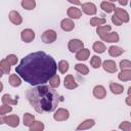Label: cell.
<instances>
[{
	"mask_svg": "<svg viewBox=\"0 0 131 131\" xmlns=\"http://www.w3.org/2000/svg\"><path fill=\"white\" fill-rule=\"evenodd\" d=\"M56 62L54 58L43 51H38L25 56L15 68L26 82L35 86L46 83L56 73Z\"/></svg>",
	"mask_w": 131,
	"mask_h": 131,
	"instance_id": "obj_1",
	"label": "cell"
},
{
	"mask_svg": "<svg viewBox=\"0 0 131 131\" xmlns=\"http://www.w3.org/2000/svg\"><path fill=\"white\" fill-rule=\"evenodd\" d=\"M27 98L37 113L52 112L62 100V97L55 90L46 85L29 89Z\"/></svg>",
	"mask_w": 131,
	"mask_h": 131,
	"instance_id": "obj_2",
	"label": "cell"
},
{
	"mask_svg": "<svg viewBox=\"0 0 131 131\" xmlns=\"http://www.w3.org/2000/svg\"><path fill=\"white\" fill-rule=\"evenodd\" d=\"M1 124L4 122L5 124L9 125L10 127H16L19 123V118L16 116V115H11V116H6V117H3L1 119Z\"/></svg>",
	"mask_w": 131,
	"mask_h": 131,
	"instance_id": "obj_3",
	"label": "cell"
},
{
	"mask_svg": "<svg viewBox=\"0 0 131 131\" xmlns=\"http://www.w3.org/2000/svg\"><path fill=\"white\" fill-rule=\"evenodd\" d=\"M83 46H84L83 42L78 39H72L68 44V47L71 52H78L83 48Z\"/></svg>",
	"mask_w": 131,
	"mask_h": 131,
	"instance_id": "obj_4",
	"label": "cell"
},
{
	"mask_svg": "<svg viewBox=\"0 0 131 131\" xmlns=\"http://www.w3.org/2000/svg\"><path fill=\"white\" fill-rule=\"evenodd\" d=\"M56 39V33L53 30H47L42 35V40L44 43H52Z\"/></svg>",
	"mask_w": 131,
	"mask_h": 131,
	"instance_id": "obj_5",
	"label": "cell"
},
{
	"mask_svg": "<svg viewBox=\"0 0 131 131\" xmlns=\"http://www.w3.org/2000/svg\"><path fill=\"white\" fill-rule=\"evenodd\" d=\"M35 38V33L31 29H26L21 32V40L26 43H30L34 40Z\"/></svg>",
	"mask_w": 131,
	"mask_h": 131,
	"instance_id": "obj_6",
	"label": "cell"
},
{
	"mask_svg": "<svg viewBox=\"0 0 131 131\" xmlns=\"http://www.w3.org/2000/svg\"><path fill=\"white\" fill-rule=\"evenodd\" d=\"M55 121H66L69 118V111L64 108H58L53 115Z\"/></svg>",
	"mask_w": 131,
	"mask_h": 131,
	"instance_id": "obj_7",
	"label": "cell"
},
{
	"mask_svg": "<svg viewBox=\"0 0 131 131\" xmlns=\"http://www.w3.org/2000/svg\"><path fill=\"white\" fill-rule=\"evenodd\" d=\"M115 15H116L119 19H121L122 23H127V21L129 20V14H128V12H127L126 10L122 9V8L116 7V8H115Z\"/></svg>",
	"mask_w": 131,
	"mask_h": 131,
	"instance_id": "obj_8",
	"label": "cell"
},
{
	"mask_svg": "<svg viewBox=\"0 0 131 131\" xmlns=\"http://www.w3.org/2000/svg\"><path fill=\"white\" fill-rule=\"evenodd\" d=\"M82 10H83L86 14H88V15H93V14H95L96 11H97L96 6H95L93 3H91V2H87V3L82 4Z\"/></svg>",
	"mask_w": 131,
	"mask_h": 131,
	"instance_id": "obj_9",
	"label": "cell"
},
{
	"mask_svg": "<svg viewBox=\"0 0 131 131\" xmlns=\"http://www.w3.org/2000/svg\"><path fill=\"white\" fill-rule=\"evenodd\" d=\"M64 86L68 89H74V88H77L78 87V84H77L75 78L72 75H68L64 78Z\"/></svg>",
	"mask_w": 131,
	"mask_h": 131,
	"instance_id": "obj_10",
	"label": "cell"
},
{
	"mask_svg": "<svg viewBox=\"0 0 131 131\" xmlns=\"http://www.w3.org/2000/svg\"><path fill=\"white\" fill-rule=\"evenodd\" d=\"M93 95L98 98V99H101V98H104L105 95H106V91L104 89L103 86L101 85H98V86H95L94 89H93Z\"/></svg>",
	"mask_w": 131,
	"mask_h": 131,
	"instance_id": "obj_11",
	"label": "cell"
},
{
	"mask_svg": "<svg viewBox=\"0 0 131 131\" xmlns=\"http://www.w3.org/2000/svg\"><path fill=\"white\" fill-rule=\"evenodd\" d=\"M60 27H61V29H62L63 31H66V32H70V31H72V30L74 29L75 24L73 23L72 19H70V18H64V19L61 20Z\"/></svg>",
	"mask_w": 131,
	"mask_h": 131,
	"instance_id": "obj_12",
	"label": "cell"
},
{
	"mask_svg": "<svg viewBox=\"0 0 131 131\" xmlns=\"http://www.w3.org/2000/svg\"><path fill=\"white\" fill-rule=\"evenodd\" d=\"M102 67H103V70L106 71V72H108V73H115L118 70L117 67H116L115 61H113V60H105L103 62Z\"/></svg>",
	"mask_w": 131,
	"mask_h": 131,
	"instance_id": "obj_13",
	"label": "cell"
},
{
	"mask_svg": "<svg viewBox=\"0 0 131 131\" xmlns=\"http://www.w3.org/2000/svg\"><path fill=\"white\" fill-rule=\"evenodd\" d=\"M68 16H70L71 18H80L82 16V11L79 10L78 8L75 7H70L68 9Z\"/></svg>",
	"mask_w": 131,
	"mask_h": 131,
	"instance_id": "obj_14",
	"label": "cell"
},
{
	"mask_svg": "<svg viewBox=\"0 0 131 131\" xmlns=\"http://www.w3.org/2000/svg\"><path fill=\"white\" fill-rule=\"evenodd\" d=\"M9 19L14 25H20L21 24V16L17 11H11L9 13Z\"/></svg>",
	"mask_w": 131,
	"mask_h": 131,
	"instance_id": "obj_15",
	"label": "cell"
},
{
	"mask_svg": "<svg viewBox=\"0 0 131 131\" xmlns=\"http://www.w3.org/2000/svg\"><path fill=\"white\" fill-rule=\"evenodd\" d=\"M0 71H1V76L10 73V64L8 63L6 58L1 60V62H0Z\"/></svg>",
	"mask_w": 131,
	"mask_h": 131,
	"instance_id": "obj_16",
	"label": "cell"
},
{
	"mask_svg": "<svg viewBox=\"0 0 131 131\" xmlns=\"http://www.w3.org/2000/svg\"><path fill=\"white\" fill-rule=\"evenodd\" d=\"M111 31V26H99L98 28H97V34H98V36L101 38V39H103L107 34H108V32Z\"/></svg>",
	"mask_w": 131,
	"mask_h": 131,
	"instance_id": "obj_17",
	"label": "cell"
},
{
	"mask_svg": "<svg viewBox=\"0 0 131 131\" xmlns=\"http://www.w3.org/2000/svg\"><path fill=\"white\" fill-rule=\"evenodd\" d=\"M90 55V51L86 48H82L80 51L77 52V55H76V58L79 59V60H86Z\"/></svg>",
	"mask_w": 131,
	"mask_h": 131,
	"instance_id": "obj_18",
	"label": "cell"
},
{
	"mask_svg": "<svg viewBox=\"0 0 131 131\" xmlns=\"http://www.w3.org/2000/svg\"><path fill=\"white\" fill-rule=\"evenodd\" d=\"M94 124H95V122H94V120H92V119H89V120H86V121H84L83 123H81L78 127H77V129L78 130H85V129H90L91 127H93L94 126Z\"/></svg>",
	"mask_w": 131,
	"mask_h": 131,
	"instance_id": "obj_19",
	"label": "cell"
},
{
	"mask_svg": "<svg viewBox=\"0 0 131 131\" xmlns=\"http://www.w3.org/2000/svg\"><path fill=\"white\" fill-rule=\"evenodd\" d=\"M103 41L105 42H110V43H113V42H118L119 41V35L118 33L116 32H113V33H108L103 39Z\"/></svg>",
	"mask_w": 131,
	"mask_h": 131,
	"instance_id": "obj_20",
	"label": "cell"
},
{
	"mask_svg": "<svg viewBox=\"0 0 131 131\" xmlns=\"http://www.w3.org/2000/svg\"><path fill=\"white\" fill-rule=\"evenodd\" d=\"M123 52H124V49H122V48H120L118 46H114L113 45V46H111L108 48V53H110L111 56H119Z\"/></svg>",
	"mask_w": 131,
	"mask_h": 131,
	"instance_id": "obj_21",
	"label": "cell"
},
{
	"mask_svg": "<svg viewBox=\"0 0 131 131\" xmlns=\"http://www.w3.org/2000/svg\"><path fill=\"white\" fill-rule=\"evenodd\" d=\"M100 7H101V9H102L103 11H105V12H112V11H113V10H115V8H116L114 3L106 2V1L101 2Z\"/></svg>",
	"mask_w": 131,
	"mask_h": 131,
	"instance_id": "obj_22",
	"label": "cell"
},
{
	"mask_svg": "<svg viewBox=\"0 0 131 131\" xmlns=\"http://www.w3.org/2000/svg\"><path fill=\"white\" fill-rule=\"evenodd\" d=\"M110 89L114 94H120V93L123 92V86L120 85V84L114 83V82L110 83Z\"/></svg>",
	"mask_w": 131,
	"mask_h": 131,
	"instance_id": "obj_23",
	"label": "cell"
},
{
	"mask_svg": "<svg viewBox=\"0 0 131 131\" xmlns=\"http://www.w3.org/2000/svg\"><path fill=\"white\" fill-rule=\"evenodd\" d=\"M119 79L121 81H128L131 80V69L129 70H122V72L119 74Z\"/></svg>",
	"mask_w": 131,
	"mask_h": 131,
	"instance_id": "obj_24",
	"label": "cell"
},
{
	"mask_svg": "<svg viewBox=\"0 0 131 131\" xmlns=\"http://www.w3.org/2000/svg\"><path fill=\"white\" fill-rule=\"evenodd\" d=\"M2 103L14 105V104H17V99H12L9 94H4L2 96Z\"/></svg>",
	"mask_w": 131,
	"mask_h": 131,
	"instance_id": "obj_25",
	"label": "cell"
},
{
	"mask_svg": "<svg viewBox=\"0 0 131 131\" xmlns=\"http://www.w3.org/2000/svg\"><path fill=\"white\" fill-rule=\"evenodd\" d=\"M34 121H35L34 115H31V114H29V113H27V114L24 115V125H25V126L30 127V126L34 123Z\"/></svg>",
	"mask_w": 131,
	"mask_h": 131,
	"instance_id": "obj_26",
	"label": "cell"
},
{
	"mask_svg": "<svg viewBox=\"0 0 131 131\" xmlns=\"http://www.w3.org/2000/svg\"><path fill=\"white\" fill-rule=\"evenodd\" d=\"M9 83H10L11 86L16 87V86H19V85L21 84V80H20V78H19L18 76L12 74V75H10V77H9Z\"/></svg>",
	"mask_w": 131,
	"mask_h": 131,
	"instance_id": "obj_27",
	"label": "cell"
},
{
	"mask_svg": "<svg viewBox=\"0 0 131 131\" xmlns=\"http://www.w3.org/2000/svg\"><path fill=\"white\" fill-rule=\"evenodd\" d=\"M35 5H36V3H35L34 0H23L21 1V6L25 9H27V10L34 9L35 8Z\"/></svg>",
	"mask_w": 131,
	"mask_h": 131,
	"instance_id": "obj_28",
	"label": "cell"
},
{
	"mask_svg": "<svg viewBox=\"0 0 131 131\" xmlns=\"http://www.w3.org/2000/svg\"><path fill=\"white\" fill-rule=\"evenodd\" d=\"M44 129V124L40 121H34V123L30 126V130L31 131H41Z\"/></svg>",
	"mask_w": 131,
	"mask_h": 131,
	"instance_id": "obj_29",
	"label": "cell"
},
{
	"mask_svg": "<svg viewBox=\"0 0 131 131\" xmlns=\"http://www.w3.org/2000/svg\"><path fill=\"white\" fill-rule=\"evenodd\" d=\"M75 70H76L78 73L82 74V75H87L88 72H89L88 68H87L85 64H82V63H77V64L75 66Z\"/></svg>",
	"mask_w": 131,
	"mask_h": 131,
	"instance_id": "obj_30",
	"label": "cell"
},
{
	"mask_svg": "<svg viewBox=\"0 0 131 131\" xmlns=\"http://www.w3.org/2000/svg\"><path fill=\"white\" fill-rule=\"evenodd\" d=\"M93 50L97 53H102V52L105 51V46L101 42H95L93 44Z\"/></svg>",
	"mask_w": 131,
	"mask_h": 131,
	"instance_id": "obj_31",
	"label": "cell"
},
{
	"mask_svg": "<svg viewBox=\"0 0 131 131\" xmlns=\"http://www.w3.org/2000/svg\"><path fill=\"white\" fill-rule=\"evenodd\" d=\"M105 18H99V17H93L90 19V25L93 27H99L100 25L105 24Z\"/></svg>",
	"mask_w": 131,
	"mask_h": 131,
	"instance_id": "obj_32",
	"label": "cell"
},
{
	"mask_svg": "<svg viewBox=\"0 0 131 131\" xmlns=\"http://www.w3.org/2000/svg\"><path fill=\"white\" fill-rule=\"evenodd\" d=\"M59 83H60V79H59V77H58L57 75L52 76V77L50 78V80H49V84H50V86H51L52 88L58 87V86H59Z\"/></svg>",
	"mask_w": 131,
	"mask_h": 131,
	"instance_id": "obj_33",
	"label": "cell"
},
{
	"mask_svg": "<svg viewBox=\"0 0 131 131\" xmlns=\"http://www.w3.org/2000/svg\"><path fill=\"white\" fill-rule=\"evenodd\" d=\"M58 70L61 74H66V72L69 70V63L66 60H60L58 63Z\"/></svg>",
	"mask_w": 131,
	"mask_h": 131,
	"instance_id": "obj_34",
	"label": "cell"
},
{
	"mask_svg": "<svg viewBox=\"0 0 131 131\" xmlns=\"http://www.w3.org/2000/svg\"><path fill=\"white\" fill-rule=\"evenodd\" d=\"M90 63H91V66H92L94 69H97V68H99L100 64H101V59H100V57L94 55V56H92V58H91V60H90Z\"/></svg>",
	"mask_w": 131,
	"mask_h": 131,
	"instance_id": "obj_35",
	"label": "cell"
},
{
	"mask_svg": "<svg viewBox=\"0 0 131 131\" xmlns=\"http://www.w3.org/2000/svg\"><path fill=\"white\" fill-rule=\"evenodd\" d=\"M11 110H12V107L10 106V104H4V103H3V105L0 107V115L3 116V115H5L6 113L11 112Z\"/></svg>",
	"mask_w": 131,
	"mask_h": 131,
	"instance_id": "obj_36",
	"label": "cell"
},
{
	"mask_svg": "<svg viewBox=\"0 0 131 131\" xmlns=\"http://www.w3.org/2000/svg\"><path fill=\"white\" fill-rule=\"evenodd\" d=\"M120 68H121V70H129V69H131V61L126 60V59L121 60Z\"/></svg>",
	"mask_w": 131,
	"mask_h": 131,
	"instance_id": "obj_37",
	"label": "cell"
},
{
	"mask_svg": "<svg viewBox=\"0 0 131 131\" xmlns=\"http://www.w3.org/2000/svg\"><path fill=\"white\" fill-rule=\"evenodd\" d=\"M6 60L8 61V63H9L10 66H14V64H16V62H17V57H16V55L10 54V55L6 56Z\"/></svg>",
	"mask_w": 131,
	"mask_h": 131,
	"instance_id": "obj_38",
	"label": "cell"
},
{
	"mask_svg": "<svg viewBox=\"0 0 131 131\" xmlns=\"http://www.w3.org/2000/svg\"><path fill=\"white\" fill-rule=\"evenodd\" d=\"M120 129L126 130V131H131V123L128 121H124L120 124Z\"/></svg>",
	"mask_w": 131,
	"mask_h": 131,
	"instance_id": "obj_39",
	"label": "cell"
},
{
	"mask_svg": "<svg viewBox=\"0 0 131 131\" xmlns=\"http://www.w3.org/2000/svg\"><path fill=\"white\" fill-rule=\"evenodd\" d=\"M112 21L115 24V25H117V26H121L122 25V21H121V19H119L115 14L112 16Z\"/></svg>",
	"mask_w": 131,
	"mask_h": 131,
	"instance_id": "obj_40",
	"label": "cell"
},
{
	"mask_svg": "<svg viewBox=\"0 0 131 131\" xmlns=\"http://www.w3.org/2000/svg\"><path fill=\"white\" fill-rule=\"evenodd\" d=\"M68 1L71 2V3H73V4H75V5H80L81 4L79 0H68Z\"/></svg>",
	"mask_w": 131,
	"mask_h": 131,
	"instance_id": "obj_41",
	"label": "cell"
},
{
	"mask_svg": "<svg viewBox=\"0 0 131 131\" xmlns=\"http://www.w3.org/2000/svg\"><path fill=\"white\" fill-rule=\"evenodd\" d=\"M127 2H128V0H119V3L121 4V5H126L127 4Z\"/></svg>",
	"mask_w": 131,
	"mask_h": 131,
	"instance_id": "obj_42",
	"label": "cell"
},
{
	"mask_svg": "<svg viewBox=\"0 0 131 131\" xmlns=\"http://www.w3.org/2000/svg\"><path fill=\"white\" fill-rule=\"evenodd\" d=\"M126 103H127L128 105H131V96H129V97L126 98Z\"/></svg>",
	"mask_w": 131,
	"mask_h": 131,
	"instance_id": "obj_43",
	"label": "cell"
},
{
	"mask_svg": "<svg viewBox=\"0 0 131 131\" xmlns=\"http://www.w3.org/2000/svg\"><path fill=\"white\" fill-rule=\"evenodd\" d=\"M128 94H129V96H131V87H129V89H128Z\"/></svg>",
	"mask_w": 131,
	"mask_h": 131,
	"instance_id": "obj_44",
	"label": "cell"
},
{
	"mask_svg": "<svg viewBox=\"0 0 131 131\" xmlns=\"http://www.w3.org/2000/svg\"><path fill=\"white\" fill-rule=\"evenodd\" d=\"M110 1H112V2H115V1H117V0H110Z\"/></svg>",
	"mask_w": 131,
	"mask_h": 131,
	"instance_id": "obj_45",
	"label": "cell"
},
{
	"mask_svg": "<svg viewBox=\"0 0 131 131\" xmlns=\"http://www.w3.org/2000/svg\"><path fill=\"white\" fill-rule=\"evenodd\" d=\"M130 6H131V3H130Z\"/></svg>",
	"mask_w": 131,
	"mask_h": 131,
	"instance_id": "obj_46",
	"label": "cell"
},
{
	"mask_svg": "<svg viewBox=\"0 0 131 131\" xmlns=\"http://www.w3.org/2000/svg\"><path fill=\"white\" fill-rule=\"evenodd\" d=\"M130 115H131V114H130Z\"/></svg>",
	"mask_w": 131,
	"mask_h": 131,
	"instance_id": "obj_47",
	"label": "cell"
}]
</instances>
